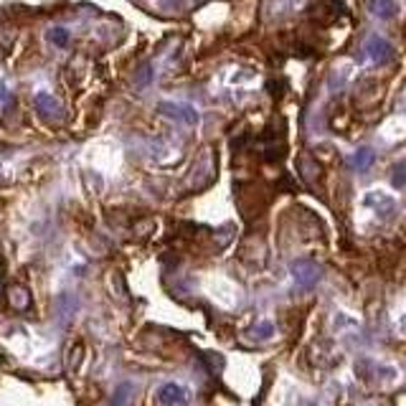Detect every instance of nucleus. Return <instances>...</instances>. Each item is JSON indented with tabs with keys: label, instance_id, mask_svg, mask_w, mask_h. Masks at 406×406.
I'll return each instance as SVG.
<instances>
[{
	"label": "nucleus",
	"instance_id": "nucleus-5",
	"mask_svg": "<svg viewBox=\"0 0 406 406\" xmlns=\"http://www.w3.org/2000/svg\"><path fill=\"white\" fill-rule=\"evenodd\" d=\"M158 401H160L162 406H185L188 404V391L178 384H165L160 391H158Z\"/></svg>",
	"mask_w": 406,
	"mask_h": 406
},
{
	"label": "nucleus",
	"instance_id": "nucleus-6",
	"mask_svg": "<svg viewBox=\"0 0 406 406\" xmlns=\"http://www.w3.org/2000/svg\"><path fill=\"white\" fill-rule=\"evenodd\" d=\"M8 303H10V307H13V310L26 312V310H31L33 297H31V292L26 287H21V285H13V287L8 289Z\"/></svg>",
	"mask_w": 406,
	"mask_h": 406
},
{
	"label": "nucleus",
	"instance_id": "nucleus-3",
	"mask_svg": "<svg viewBox=\"0 0 406 406\" xmlns=\"http://www.w3.org/2000/svg\"><path fill=\"white\" fill-rule=\"evenodd\" d=\"M158 110H160V115H168L170 119H178V122H183V125H196V122H198V115H196V110L185 107V104L162 102Z\"/></svg>",
	"mask_w": 406,
	"mask_h": 406
},
{
	"label": "nucleus",
	"instance_id": "nucleus-12",
	"mask_svg": "<svg viewBox=\"0 0 406 406\" xmlns=\"http://www.w3.org/2000/svg\"><path fill=\"white\" fill-rule=\"evenodd\" d=\"M6 102H8V89H6V84L0 81V107H3Z\"/></svg>",
	"mask_w": 406,
	"mask_h": 406
},
{
	"label": "nucleus",
	"instance_id": "nucleus-4",
	"mask_svg": "<svg viewBox=\"0 0 406 406\" xmlns=\"http://www.w3.org/2000/svg\"><path fill=\"white\" fill-rule=\"evenodd\" d=\"M366 56H369L373 64H386V61H391L394 51L386 38L373 36V38H369V44H366Z\"/></svg>",
	"mask_w": 406,
	"mask_h": 406
},
{
	"label": "nucleus",
	"instance_id": "nucleus-11",
	"mask_svg": "<svg viewBox=\"0 0 406 406\" xmlns=\"http://www.w3.org/2000/svg\"><path fill=\"white\" fill-rule=\"evenodd\" d=\"M394 185H396V188L406 185V165H396V168H394Z\"/></svg>",
	"mask_w": 406,
	"mask_h": 406
},
{
	"label": "nucleus",
	"instance_id": "nucleus-1",
	"mask_svg": "<svg viewBox=\"0 0 406 406\" xmlns=\"http://www.w3.org/2000/svg\"><path fill=\"white\" fill-rule=\"evenodd\" d=\"M292 274H295L297 285H303V287H312L315 282L320 280V267L310 259H297L295 264H292Z\"/></svg>",
	"mask_w": 406,
	"mask_h": 406
},
{
	"label": "nucleus",
	"instance_id": "nucleus-7",
	"mask_svg": "<svg viewBox=\"0 0 406 406\" xmlns=\"http://www.w3.org/2000/svg\"><path fill=\"white\" fill-rule=\"evenodd\" d=\"M369 8H371V13H376L378 18H384V21L399 13L396 0H369Z\"/></svg>",
	"mask_w": 406,
	"mask_h": 406
},
{
	"label": "nucleus",
	"instance_id": "nucleus-2",
	"mask_svg": "<svg viewBox=\"0 0 406 406\" xmlns=\"http://www.w3.org/2000/svg\"><path fill=\"white\" fill-rule=\"evenodd\" d=\"M33 104H36L38 117L46 119V122H61L64 119V107L51 94H38Z\"/></svg>",
	"mask_w": 406,
	"mask_h": 406
},
{
	"label": "nucleus",
	"instance_id": "nucleus-10",
	"mask_svg": "<svg viewBox=\"0 0 406 406\" xmlns=\"http://www.w3.org/2000/svg\"><path fill=\"white\" fill-rule=\"evenodd\" d=\"M127 399H130V386H119L117 391H115V399H112V406H125Z\"/></svg>",
	"mask_w": 406,
	"mask_h": 406
},
{
	"label": "nucleus",
	"instance_id": "nucleus-8",
	"mask_svg": "<svg viewBox=\"0 0 406 406\" xmlns=\"http://www.w3.org/2000/svg\"><path fill=\"white\" fill-rule=\"evenodd\" d=\"M353 168H358V170H363V168H369L371 162H373V150L371 148H361L358 153L353 155Z\"/></svg>",
	"mask_w": 406,
	"mask_h": 406
},
{
	"label": "nucleus",
	"instance_id": "nucleus-9",
	"mask_svg": "<svg viewBox=\"0 0 406 406\" xmlns=\"http://www.w3.org/2000/svg\"><path fill=\"white\" fill-rule=\"evenodd\" d=\"M49 38H51V44H56V46H64L69 44V33L64 28H53V31H49Z\"/></svg>",
	"mask_w": 406,
	"mask_h": 406
}]
</instances>
